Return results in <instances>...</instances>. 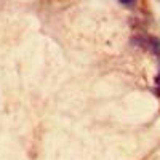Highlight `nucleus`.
<instances>
[{"mask_svg":"<svg viewBox=\"0 0 160 160\" xmlns=\"http://www.w3.org/2000/svg\"><path fill=\"white\" fill-rule=\"evenodd\" d=\"M120 3H123V5H131L133 2H135V0H118Z\"/></svg>","mask_w":160,"mask_h":160,"instance_id":"f257e3e1","label":"nucleus"}]
</instances>
